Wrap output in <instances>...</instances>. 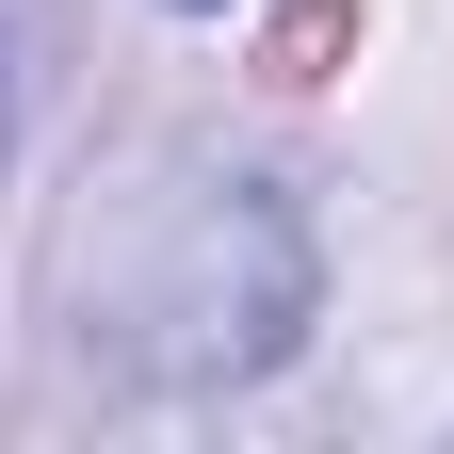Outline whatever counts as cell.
<instances>
[{
  "instance_id": "obj_1",
  "label": "cell",
  "mask_w": 454,
  "mask_h": 454,
  "mask_svg": "<svg viewBox=\"0 0 454 454\" xmlns=\"http://www.w3.org/2000/svg\"><path fill=\"white\" fill-rule=\"evenodd\" d=\"M309 325V227L276 195H211L179 227V276L146 293V357L162 373H276Z\"/></svg>"
},
{
  "instance_id": "obj_2",
  "label": "cell",
  "mask_w": 454,
  "mask_h": 454,
  "mask_svg": "<svg viewBox=\"0 0 454 454\" xmlns=\"http://www.w3.org/2000/svg\"><path fill=\"white\" fill-rule=\"evenodd\" d=\"M195 17H211V0H195Z\"/></svg>"
}]
</instances>
